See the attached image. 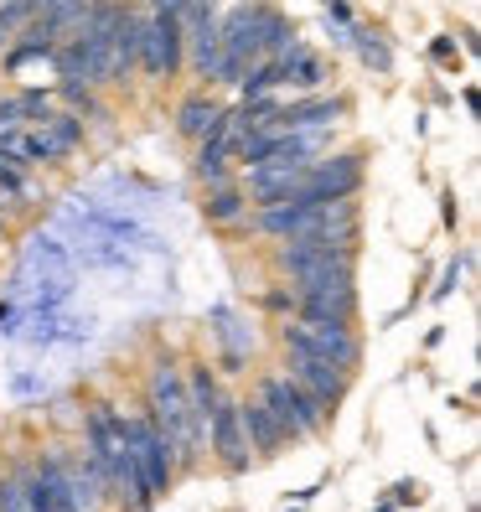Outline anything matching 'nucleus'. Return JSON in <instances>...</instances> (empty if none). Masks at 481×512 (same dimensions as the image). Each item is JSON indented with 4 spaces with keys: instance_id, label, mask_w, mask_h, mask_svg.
Segmentation results:
<instances>
[{
    "instance_id": "obj_13",
    "label": "nucleus",
    "mask_w": 481,
    "mask_h": 512,
    "mask_svg": "<svg viewBox=\"0 0 481 512\" xmlns=\"http://www.w3.org/2000/svg\"><path fill=\"white\" fill-rule=\"evenodd\" d=\"M0 161L16 171H32V166H52L57 150L47 145V135L37 125H16V130H0Z\"/></svg>"
},
{
    "instance_id": "obj_17",
    "label": "nucleus",
    "mask_w": 481,
    "mask_h": 512,
    "mask_svg": "<svg viewBox=\"0 0 481 512\" xmlns=\"http://www.w3.org/2000/svg\"><path fill=\"white\" fill-rule=\"evenodd\" d=\"M52 114V94L47 88H21V94L0 99V130H16V125H42Z\"/></svg>"
},
{
    "instance_id": "obj_10",
    "label": "nucleus",
    "mask_w": 481,
    "mask_h": 512,
    "mask_svg": "<svg viewBox=\"0 0 481 512\" xmlns=\"http://www.w3.org/2000/svg\"><path fill=\"white\" fill-rule=\"evenodd\" d=\"M311 161H259V166H244V197L249 207H269V202H280L300 187V176H306Z\"/></svg>"
},
{
    "instance_id": "obj_9",
    "label": "nucleus",
    "mask_w": 481,
    "mask_h": 512,
    "mask_svg": "<svg viewBox=\"0 0 481 512\" xmlns=\"http://www.w3.org/2000/svg\"><path fill=\"white\" fill-rule=\"evenodd\" d=\"M290 378L332 414H337V404L347 399V388H352V373H342L337 363H326V357H306V352H290Z\"/></svg>"
},
{
    "instance_id": "obj_18",
    "label": "nucleus",
    "mask_w": 481,
    "mask_h": 512,
    "mask_svg": "<svg viewBox=\"0 0 481 512\" xmlns=\"http://www.w3.org/2000/svg\"><path fill=\"white\" fill-rule=\"evenodd\" d=\"M182 383H187V404H192V419H197V425H207V414H213V409H218V399H223L218 373L207 368V363H192V368H182Z\"/></svg>"
},
{
    "instance_id": "obj_2",
    "label": "nucleus",
    "mask_w": 481,
    "mask_h": 512,
    "mask_svg": "<svg viewBox=\"0 0 481 512\" xmlns=\"http://www.w3.org/2000/svg\"><path fill=\"white\" fill-rule=\"evenodd\" d=\"M254 399H259V404L269 409V419L285 430V440H311V435H321L326 425H332V409L316 404L290 373H264L259 388H254Z\"/></svg>"
},
{
    "instance_id": "obj_1",
    "label": "nucleus",
    "mask_w": 481,
    "mask_h": 512,
    "mask_svg": "<svg viewBox=\"0 0 481 512\" xmlns=\"http://www.w3.org/2000/svg\"><path fill=\"white\" fill-rule=\"evenodd\" d=\"M145 414L156 419L161 435L171 440L176 466H197V461H202V425L192 419L182 368H176L171 357H156V363H150V373H145Z\"/></svg>"
},
{
    "instance_id": "obj_15",
    "label": "nucleus",
    "mask_w": 481,
    "mask_h": 512,
    "mask_svg": "<svg viewBox=\"0 0 481 512\" xmlns=\"http://www.w3.org/2000/svg\"><path fill=\"white\" fill-rule=\"evenodd\" d=\"M223 125V104L207 99V94H187L182 104H176V135L182 140H207Z\"/></svg>"
},
{
    "instance_id": "obj_14",
    "label": "nucleus",
    "mask_w": 481,
    "mask_h": 512,
    "mask_svg": "<svg viewBox=\"0 0 481 512\" xmlns=\"http://www.w3.org/2000/svg\"><path fill=\"white\" fill-rule=\"evenodd\" d=\"M238 425H244V440H249V450H254L259 461H275L280 450L290 445L285 430L269 419V409H264L259 399H238Z\"/></svg>"
},
{
    "instance_id": "obj_3",
    "label": "nucleus",
    "mask_w": 481,
    "mask_h": 512,
    "mask_svg": "<svg viewBox=\"0 0 481 512\" xmlns=\"http://www.w3.org/2000/svg\"><path fill=\"white\" fill-rule=\"evenodd\" d=\"M280 347L285 352H306V357H326V363H337L342 373L363 368V342H357V331L347 321H306V316H295V321L280 326Z\"/></svg>"
},
{
    "instance_id": "obj_19",
    "label": "nucleus",
    "mask_w": 481,
    "mask_h": 512,
    "mask_svg": "<svg viewBox=\"0 0 481 512\" xmlns=\"http://www.w3.org/2000/svg\"><path fill=\"white\" fill-rule=\"evenodd\" d=\"M37 130H42V135H47V145L57 150V161L73 156V150H83V119H78L73 109H52Z\"/></svg>"
},
{
    "instance_id": "obj_24",
    "label": "nucleus",
    "mask_w": 481,
    "mask_h": 512,
    "mask_svg": "<svg viewBox=\"0 0 481 512\" xmlns=\"http://www.w3.org/2000/svg\"><path fill=\"white\" fill-rule=\"evenodd\" d=\"M145 6H150V11H166V16H176V11H182V0H145Z\"/></svg>"
},
{
    "instance_id": "obj_25",
    "label": "nucleus",
    "mask_w": 481,
    "mask_h": 512,
    "mask_svg": "<svg viewBox=\"0 0 481 512\" xmlns=\"http://www.w3.org/2000/svg\"><path fill=\"white\" fill-rule=\"evenodd\" d=\"M0 233H6V218H0Z\"/></svg>"
},
{
    "instance_id": "obj_8",
    "label": "nucleus",
    "mask_w": 481,
    "mask_h": 512,
    "mask_svg": "<svg viewBox=\"0 0 481 512\" xmlns=\"http://www.w3.org/2000/svg\"><path fill=\"white\" fill-rule=\"evenodd\" d=\"M202 445L207 450H213V456H218V466L223 471H249V440H244V425H238V399L233 394H223L218 399V409L213 414H207V425H202Z\"/></svg>"
},
{
    "instance_id": "obj_22",
    "label": "nucleus",
    "mask_w": 481,
    "mask_h": 512,
    "mask_svg": "<svg viewBox=\"0 0 481 512\" xmlns=\"http://www.w3.org/2000/svg\"><path fill=\"white\" fill-rule=\"evenodd\" d=\"M290 42H295V21H290V16H280L275 6H269V16H264V57L285 52Z\"/></svg>"
},
{
    "instance_id": "obj_12",
    "label": "nucleus",
    "mask_w": 481,
    "mask_h": 512,
    "mask_svg": "<svg viewBox=\"0 0 481 512\" xmlns=\"http://www.w3.org/2000/svg\"><path fill=\"white\" fill-rule=\"evenodd\" d=\"M275 73H280V88H295V94H316V88H326V78H332L306 42H290L285 52H275Z\"/></svg>"
},
{
    "instance_id": "obj_6",
    "label": "nucleus",
    "mask_w": 481,
    "mask_h": 512,
    "mask_svg": "<svg viewBox=\"0 0 481 512\" xmlns=\"http://www.w3.org/2000/svg\"><path fill=\"white\" fill-rule=\"evenodd\" d=\"M363 192V150H342V156H326L311 161L300 187L290 197H306V202H347Z\"/></svg>"
},
{
    "instance_id": "obj_5",
    "label": "nucleus",
    "mask_w": 481,
    "mask_h": 512,
    "mask_svg": "<svg viewBox=\"0 0 481 512\" xmlns=\"http://www.w3.org/2000/svg\"><path fill=\"white\" fill-rule=\"evenodd\" d=\"M187 63V37H182V21L166 16V11H150L140 16V47H135V68L145 78H176Z\"/></svg>"
},
{
    "instance_id": "obj_20",
    "label": "nucleus",
    "mask_w": 481,
    "mask_h": 512,
    "mask_svg": "<svg viewBox=\"0 0 481 512\" xmlns=\"http://www.w3.org/2000/svg\"><path fill=\"white\" fill-rule=\"evenodd\" d=\"M57 99H63L78 119H104V114H109V109L99 104L94 88H88V83H73V78H57Z\"/></svg>"
},
{
    "instance_id": "obj_4",
    "label": "nucleus",
    "mask_w": 481,
    "mask_h": 512,
    "mask_svg": "<svg viewBox=\"0 0 481 512\" xmlns=\"http://www.w3.org/2000/svg\"><path fill=\"white\" fill-rule=\"evenodd\" d=\"M125 445H130V456H135V466H140V476H145V487H150V497H166L171 492V481H176V450H171V440L161 435V425L150 414H125Z\"/></svg>"
},
{
    "instance_id": "obj_11",
    "label": "nucleus",
    "mask_w": 481,
    "mask_h": 512,
    "mask_svg": "<svg viewBox=\"0 0 481 512\" xmlns=\"http://www.w3.org/2000/svg\"><path fill=\"white\" fill-rule=\"evenodd\" d=\"M337 119H347V99L342 94H300V99H285L280 114H275V130H332Z\"/></svg>"
},
{
    "instance_id": "obj_7",
    "label": "nucleus",
    "mask_w": 481,
    "mask_h": 512,
    "mask_svg": "<svg viewBox=\"0 0 481 512\" xmlns=\"http://www.w3.org/2000/svg\"><path fill=\"white\" fill-rule=\"evenodd\" d=\"M295 311L306 321H357V285L352 280H295Z\"/></svg>"
},
{
    "instance_id": "obj_23",
    "label": "nucleus",
    "mask_w": 481,
    "mask_h": 512,
    "mask_svg": "<svg viewBox=\"0 0 481 512\" xmlns=\"http://www.w3.org/2000/svg\"><path fill=\"white\" fill-rule=\"evenodd\" d=\"M264 311H295V290L290 285H280V290H264Z\"/></svg>"
},
{
    "instance_id": "obj_21",
    "label": "nucleus",
    "mask_w": 481,
    "mask_h": 512,
    "mask_svg": "<svg viewBox=\"0 0 481 512\" xmlns=\"http://www.w3.org/2000/svg\"><path fill=\"white\" fill-rule=\"evenodd\" d=\"M26 21H32V6H26V0H0V52L21 37Z\"/></svg>"
},
{
    "instance_id": "obj_16",
    "label": "nucleus",
    "mask_w": 481,
    "mask_h": 512,
    "mask_svg": "<svg viewBox=\"0 0 481 512\" xmlns=\"http://www.w3.org/2000/svg\"><path fill=\"white\" fill-rule=\"evenodd\" d=\"M202 213H207V223H218V228H244L249 223V197H244L238 182H218V187H207Z\"/></svg>"
}]
</instances>
